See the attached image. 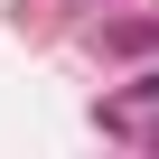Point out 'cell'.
I'll return each instance as SVG.
<instances>
[{"mask_svg":"<svg viewBox=\"0 0 159 159\" xmlns=\"http://www.w3.org/2000/svg\"><path fill=\"white\" fill-rule=\"evenodd\" d=\"M103 131H140V140H159V75H140V94L103 103Z\"/></svg>","mask_w":159,"mask_h":159,"instance_id":"cell-1","label":"cell"},{"mask_svg":"<svg viewBox=\"0 0 159 159\" xmlns=\"http://www.w3.org/2000/svg\"><path fill=\"white\" fill-rule=\"evenodd\" d=\"M112 47H122V56H140V47H159V19H131V28H112Z\"/></svg>","mask_w":159,"mask_h":159,"instance_id":"cell-2","label":"cell"}]
</instances>
